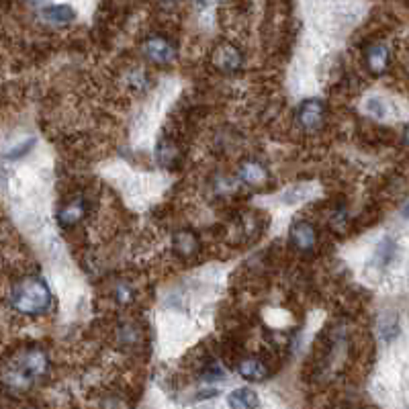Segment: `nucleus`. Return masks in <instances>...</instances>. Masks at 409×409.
<instances>
[{"label":"nucleus","mask_w":409,"mask_h":409,"mask_svg":"<svg viewBox=\"0 0 409 409\" xmlns=\"http://www.w3.org/2000/svg\"><path fill=\"white\" fill-rule=\"evenodd\" d=\"M176 158H178V148L174 143H170V141H160V145H158V160H160V164L174 162Z\"/></svg>","instance_id":"dca6fc26"},{"label":"nucleus","mask_w":409,"mask_h":409,"mask_svg":"<svg viewBox=\"0 0 409 409\" xmlns=\"http://www.w3.org/2000/svg\"><path fill=\"white\" fill-rule=\"evenodd\" d=\"M8 303L17 313L23 315H43L52 305V293L41 276H25L13 285L8 293Z\"/></svg>","instance_id":"f03ea898"},{"label":"nucleus","mask_w":409,"mask_h":409,"mask_svg":"<svg viewBox=\"0 0 409 409\" xmlns=\"http://www.w3.org/2000/svg\"><path fill=\"white\" fill-rule=\"evenodd\" d=\"M127 82H129V86L131 88H136V90H148L150 88V76L141 70V68H134V70H129V74H127Z\"/></svg>","instance_id":"2eb2a0df"},{"label":"nucleus","mask_w":409,"mask_h":409,"mask_svg":"<svg viewBox=\"0 0 409 409\" xmlns=\"http://www.w3.org/2000/svg\"><path fill=\"white\" fill-rule=\"evenodd\" d=\"M364 109H366V113H371L373 117H377V119H385L387 117V105H385V101L379 99V96H371L364 103Z\"/></svg>","instance_id":"a211bd4d"},{"label":"nucleus","mask_w":409,"mask_h":409,"mask_svg":"<svg viewBox=\"0 0 409 409\" xmlns=\"http://www.w3.org/2000/svg\"><path fill=\"white\" fill-rule=\"evenodd\" d=\"M37 19L48 27H68L74 21V10L68 4H35Z\"/></svg>","instance_id":"39448f33"},{"label":"nucleus","mask_w":409,"mask_h":409,"mask_svg":"<svg viewBox=\"0 0 409 409\" xmlns=\"http://www.w3.org/2000/svg\"><path fill=\"white\" fill-rule=\"evenodd\" d=\"M141 52L145 55V59H150L152 64H158V66H170L178 57L176 43L170 37H166V35H152V37H148L143 41V45H141Z\"/></svg>","instance_id":"20e7f679"},{"label":"nucleus","mask_w":409,"mask_h":409,"mask_svg":"<svg viewBox=\"0 0 409 409\" xmlns=\"http://www.w3.org/2000/svg\"><path fill=\"white\" fill-rule=\"evenodd\" d=\"M291 244L303 254H309L317 245V229L309 221H295L291 227Z\"/></svg>","instance_id":"0eeeda50"},{"label":"nucleus","mask_w":409,"mask_h":409,"mask_svg":"<svg viewBox=\"0 0 409 409\" xmlns=\"http://www.w3.org/2000/svg\"><path fill=\"white\" fill-rule=\"evenodd\" d=\"M213 64L215 68H219L221 72L225 74H234V72H240L242 66H244V55L238 48L229 45V43H223L219 45L217 50L213 52Z\"/></svg>","instance_id":"423d86ee"},{"label":"nucleus","mask_w":409,"mask_h":409,"mask_svg":"<svg viewBox=\"0 0 409 409\" xmlns=\"http://www.w3.org/2000/svg\"><path fill=\"white\" fill-rule=\"evenodd\" d=\"M86 215H88V203H86V199H84V196H76L74 201L66 203V205L59 209V213H57V223H59L62 227H74V225H78Z\"/></svg>","instance_id":"1a4fd4ad"},{"label":"nucleus","mask_w":409,"mask_h":409,"mask_svg":"<svg viewBox=\"0 0 409 409\" xmlns=\"http://www.w3.org/2000/svg\"><path fill=\"white\" fill-rule=\"evenodd\" d=\"M48 368H50V360L41 348L37 346L25 348L6 362L2 381L8 391L23 393L29 391L37 381H41L48 375Z\"/></svg>","instance_id":"f257e3e1"},{"label":"nucleus","mask_w":409,"mask_h":409,"mask_svg":"<svg viewBox=\"0 0 409 409\" xmlns=\"http://www.w3.org/2000/svg\"><path fill=\"white\" fill-rule=\"evenodd\" d=\"M113 297L119 305H129L136 299V291L129 282H117L115 289H113Z\"/></svg>","instance_id":"4468645a"},{"label":"nucleus","mask_w":409,"mask_h":409,"mask_svg":"<svg viewBox=\"0 0 409 409\" xmlns=\"http://www.w3.org/2000/svg\"><path fill=\"white\" fill-rule=\"evenodd\" d=\"M227 403L231 409H258L260 401L258 395L252 389H236L229 393Z\"/></svg>","instance_id":"ddd939ff"},{"label":"nucleus","mask_w":409,"mask_h":409,"mask_svg":"<svg viewBox=\"0 0 409 409\" xmlns=\"http://www.w3.org/2000/svg\"><path fill=\"white\" fill-rule=\"evenodd\" d=\"M401 215L406 219H409V199H408V203L403 205V211H401Z\"/></svg>","instance_id":"412c9836"},{"label":"nucleus","mask_w":409,"mask_h":409,"mask_svg":"<svg viewBox=\"0 0 409 409\" xmlns=\"http://www.w3.org/2000/svg\"><path fill=\"white\" fill-rule=\"evenodd\" d=\"M201 379L203 381H221V379H225V371L219 366L215 360H211V362L205 364V368L201 373Z\"/></svg>","instance_id":"f3484780"},{"label":"nucleus","mask_w":409,"mask_h":409,"mask_svg":"<svg viewBox=\"0 0 409 409\" xmlns=\"http://www.w3.org/2000/svg\"><path fill=\"white\" fill-rule=\"evenodd\" d=\"M364 64L366 68L373 72V74H382L387 68H389V48L381 43V41H375L371 45H366L364 50Z\"/></svg>","instance_id":"9d476101"},{"label":"nucleus","mask_w":409,"mask_h":409,"mask_svg":"<svg viewBox=\"0 0 409 409\" xmlns=\"http://www.w3.org/2000/svg\"><path fill=\"white\" fill-rule=\"evenodd\" d=\"M406 143H408V145H409V127H408V129H406Z\"/></svg>","instance_id":"4be33fe9"},{"label":"nucleus","mask_w":409,"mask_h":409,"mask_svg":"<svg viewBox=\"0 0 409 409\" xmlns=\"http://www.w3.org/2000/svg\"><path fill=\"white\" fill-rule=\"evenodd\" d=\"M238 178L242 182H245V185L258 187V185H262L268 178V170H266L264 164L258 162V160H245L238 168Z\"/></svg>","instance_id":"9b49d317"},{"label":"nucleus","mask_w":409,"mask_h":409,"mask_svg":"<svg viewBox=\"0 0 409 409\" xmlns=\"http://www.w3.org/2000/svg\"><path fill=\"white\" fill-rule=\"evenodd\" d=\"M238 373H240V377L245 379V381L260 382L268 377V366L262 360H258V358H245V360L240 362Z\"/></svg>","instance_id":"f8f14e48"},{"label":"nucleus","mask_w":409,"mask_h":409,"mask_svg":"<svg viewBox=\"0 0 409 409\" xmlns=\"http://www.w3.org/2000/svg\"><path fill=\"white\" fill-rule=\"evenodd\" d=\"M101 409H127V403L121 401L119 397H107V399H103Z\"/></svg>","instance_id":"6ab92c4d"},{"label":"nucleus","mask_w":409,"mask_h":409,"mask_svg":"<svg viewBox=\"0 0 409 409\" xmlns=\"http://www.w3.org/2000/svg\"><path fill=\"white\" fill-rule=\"evenodd\" d=\"M172 250L178 258L182 260H191L199 254L201 250V242H199V236L191 231V229H180L174 234L172 238Z\"/></svg>","instance_id":"6e6552de"},{"label":"nucleus","mask_w":409,"mask_h":409,"mask_svg":"<svg viewBox=\"0 0 409 409\" xmlns=\"http://www.w3.org/2000/svg\"><path fill=\"white\" fill-rule=\"evenodd\" d=\"M31 143H33L31 139H29V141H25V143H21V148H19V150H13L10 154H6V158H21L25 152H29V150H31Z\"/></svg>","instance_id":"aec40b11"},{"label":"nucleus","mask_w":409,"mask_h":409,"mask_svg":"<svg viewBox=\"0 0 409 409\" xmlns=\"http://www.w3.org/2000/svg\"><path fill=\"white\" fill-rule=\"evenodd\" d=\"M295 119L303 131L307 134H317L324 129L327 119L326 103L320 99H307L303 101L297 110H295Z\"/></svg>","instance_id":"7ed1b4c3"}]
</instances>
